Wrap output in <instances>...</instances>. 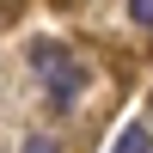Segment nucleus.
I'll use <instances>...</instances> for the list:
<instances>
[{"instance_id": "nucleus-1", "label": "nucleus", "mask_w": 153, "mask_h": 153, "mask_svg": "<svg viewBox=\"0 0 153 153\" xmlns=\"http://www.w3.org/2000/svg\"><path fill=\"white\" fill-rule=\"evenodd\" d=\"M31 61H37V74L49 86V110H74V98L86 92V68L61 43H31Z\"/></svg>"}, {"instance_id": "nucleus-4", "label": "nucleus", "mask_w": 153, "mask_h": 153, "mask_svg": "<svg viewBox=\"0 0 153 153\" xmlns=\"http://www.w3.org/2000/svg\"><path fill=\"white\" fill-rule=\"evenodd\" d=\"M19 153H55V141H49V135H31V141H25Z\"/></svg>"}, {"instance_id": "nucleus-2", "label": "nucleus", "mask_w": 153, "mask_h": 153, "mask_svg": "<svg viewBox=\"0 0 153 153\" xmlns=\"http://www.w3.org/2000/svg\"><path fill=\"white\" fill-rule=\"evenodd\" d=\"M117 153H153V135H147V123H129V129H123V141H117Z\"/></svg>"}, {"instance_id": "nucleus-3", "label": "nucleus", "mask_w": 153, "mask_h": 153, "mask_svg": "<svg viewBox=\"0 0 153 153\" xmlns=\"http://www.w3.org/2000/svg\"><path fill=\"white\" fill-rule=\"evenodd\" d=\"M129 19L141 25V31H153V0H129Z\"/></svg>"}]
</instances>
